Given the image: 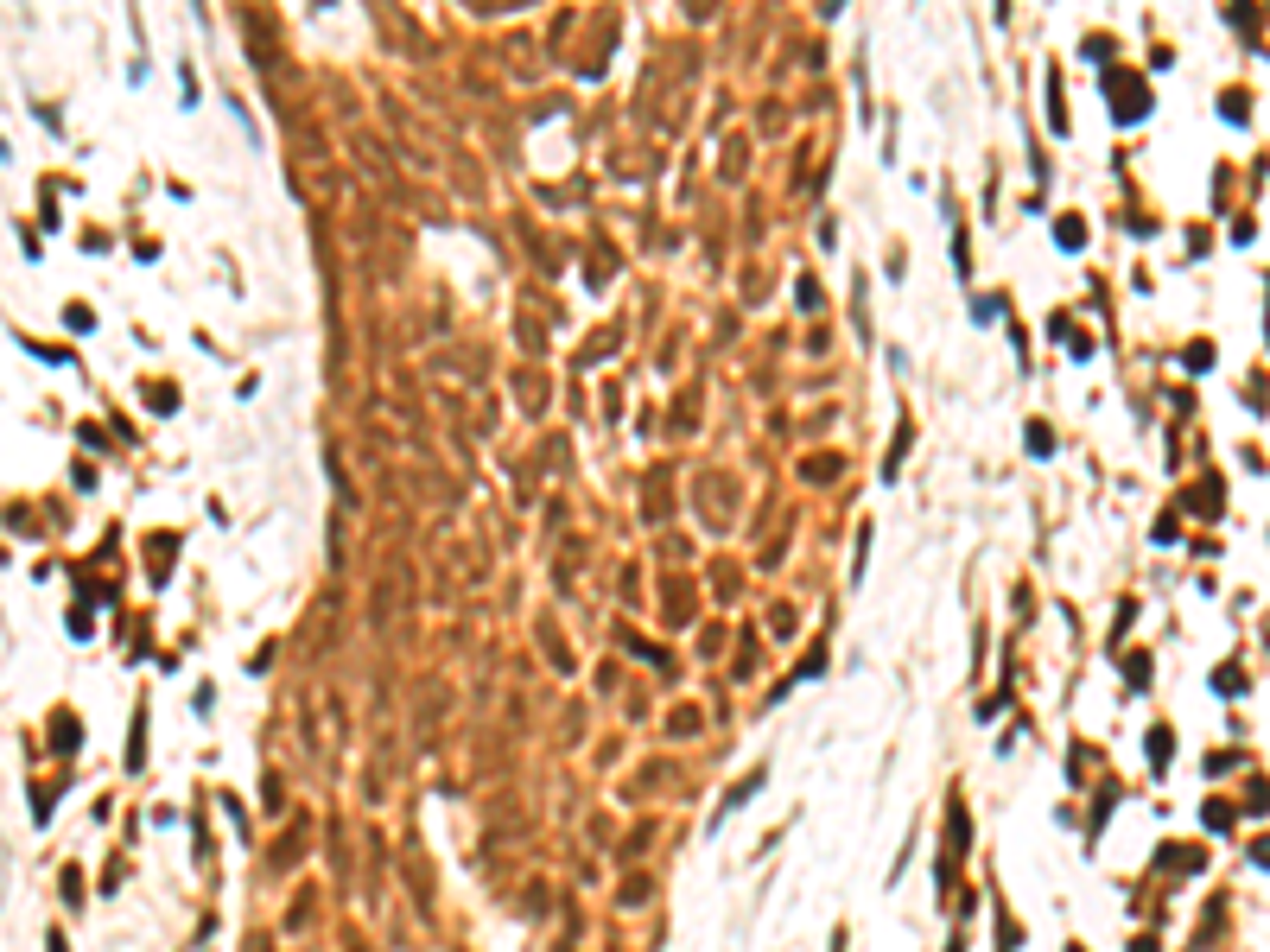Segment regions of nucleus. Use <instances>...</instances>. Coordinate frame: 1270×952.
I'll return each instance as SVG.
<instances>
[]
</instances>
